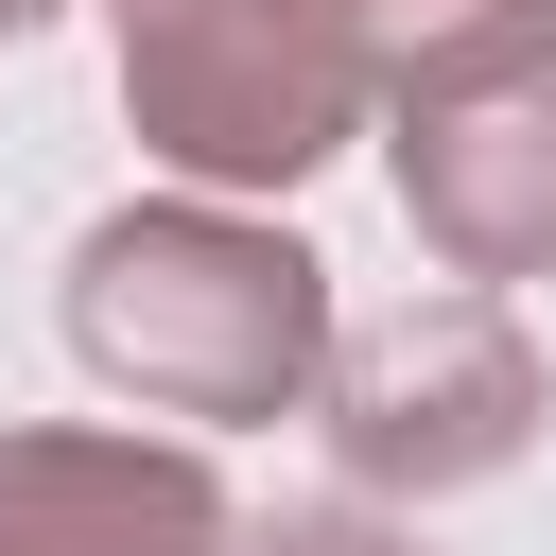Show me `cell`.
<instances>
[{
    "mask_svg": "<svg viewBox=\"0 0 556 556\" xmlns=\"http://www.w3.org/2000/svg\"><path fill=\"white\" fill-rule=\"evenodd\" d=\"M70 348L156 417H295L330 365V261L243 208H104L70 261Z\"/></svg>",
    "mask_w": 556,
    "mask_h": 556,
    "instance_id": "1",
    "label": "cell"
},
{
    "mask_svg": "<svg viewBox=\"0 0 556 556\" xmlns=\"http://www.w3.org/2000/svg\"><path fill=\"white\" fill-rule=\"evenodd\" d=\"M104 17H122V104L191 191H295L365 122L313 0H104Z\"/></svg>",
    "mask_w": 556,
    "mask_h": 556,
    "instance_id": "2",
    "label": "cell"
},
{
    "mask_svg": "<svg viewBox=\"0 0 556 556\" xmlns=\"http://www.w3.org/2000/svg\"><path fill=\"white\" fill-rule=\"evenodd\" d=\"M330 452H348V486H400V504H434V486H486V469H521V434H539V348H521V313L504 295H400L382 330H348L330 365Z\"/></svg>",
    "mask_w": 556,
    "mask_h": 556,
    "instance_id": "3",
    "label": "cell"
},
{
    "mask_svg": "<svg viewBox=\"0 0 556 556\" xmlns=\"http://www.w3.org/2000/svg\"><path fill=\"white\" fill-rule=\"evenodd\" d=\"M400 226L486 295V278H556V35L400 87Z\"/></svg>",
    "mask_w": 556,
    "mask_h": 556,
    "instance_id": "4",
    "label": "cell"
},
{
    "mask_svg": "<svg viewBox=\"0 0 556 556\" xmlns=\"http://www.w3.org/2000/svg\"><path fill=\"white\" fill-rule=\"evenodd\" d=\"M0 556H226V486L174 434H0Z\"/></svg>",
    "mask_w": 556,
    "mask_h": 556,
    "instance_id": "5",
    "label": "cell"
},
{
    "mask_svg": "<svg viewBox=\"0 0 556 556\" xmlns=\"http://www.w3.org/2000/svg\"><path fill=\"white\" fill-rule=\"evenodd\" d=\"M313 17H330V52H348L365 104H400V87H434V70H486V52L556 35V0H313Z\"/></svg>",
    "mask_w": 556,
    "mask_h": 556,
    "instance_id": "6",
    "label": "cell"
},
{
    "mask_svg": "<svg viewBox=\"0 0 556 556\" xmlns=\"http://www.w3.org/2000/svg\"><path fill=\"white\" fill-rule=\"evenodd\" d=\"M226 556H417V539H382V521H348V504H295V521H226Z\"/></svg>",
    "mask_w": 556,
    "mask_h": 556,
    "instance_id": "7",
    "label": "cell"
},
{
    "mask_svg": "<svg viewBox=\"0 0 556 556\" xmlns=\"http://www.w3.org/2000/svg\"><path fill=\"white\" fill-rule=\"evenodd\" d=\"M35 17H52V0H0V35H35Z\"/></svg>",
    "mask_w": 556,
    "mask_h": 556,
    "instance_id": "8",
    "label": "cell"
}]
</instances>
